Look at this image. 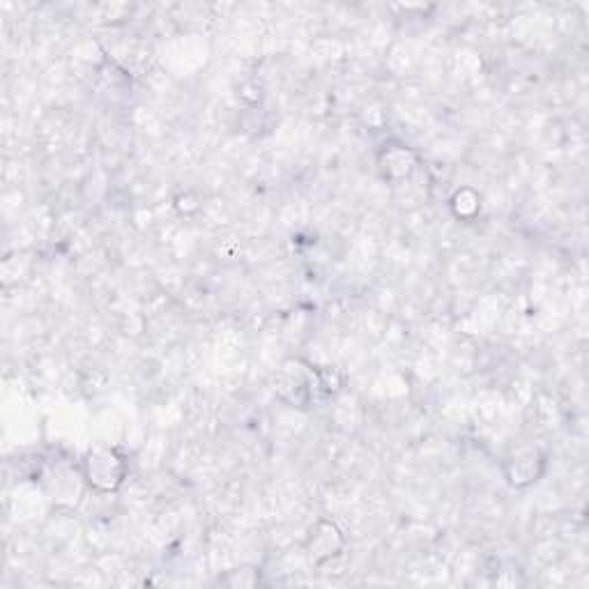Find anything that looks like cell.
<instances>
[{
    "label": "cell",
    "mask_w": 589,
    "mask_h": 589,
    "mask_svg": "<svg viewBox=\"0 0 589 589\" xmlns=\"http://www.w3.org/2000/svg\"><path fill=\"white\" fill-rule=\"evenodd\" d=\"M376 164L382 180L401 182L405 178H410L412 171H415L417 155L408 145H403L399 141H389L378 150Z\"/></svg>",
    "instance_id": "2"
},
{
    "label": "cell",
    "mask_w": 589,
    "mask_h": 589,
    "mask_svg": "<svg viewBox=\"0 0 589 589\" xmlns=\"http://www.w3.org/2000/svg\"><path fill=\"white\" fill-rule=\"evenodd\" d=\"M451 210H454L458 219H472L474 214H479V210H481L479 194L472 189L456 191L454 198H451Z\"/></svg>",
    "instance_id": "5"
},
{
    "label": "cell",
    "mask_w": 589,
    "mask_h": 589,
    "mask_svg": "<svg viewBox=\"0 0 589 589\" xmlns=\"http://www.w3.org/2000/svg\"><path fill=\"white\" fill-rule=\"evenodd\" d=\"M81 474L95 493H116L127 479V458L116 447L97 445L83 456Z\"/></svg>",
    "instance_id": "1"
},
{
    "label": "cell",
    "mask_w": 589,
    "mask_h": 589,
    "mask_svg": "<svg viewBox=\"0 0 589 589\" xmlns=\"http://www.w3.org/2000/svg\"><path fill=\"white\" fill-rule=\"evenodd\" d=\"M343 546H346V539H343L339 527L330 523V520H318L311 527L307 537V550L313 564H323L332 560V557H339Z\"/></svg>",
    "instance_id": "3"
},
{
    "label": "cell",
    "mask_w": 589,
    "mask_h": 589,
    "mask_svg": "<svg viewBox=\"0 0 589 589\" xmlns=\"http://www.w3.org/2000/svg\"><path fill=\"white\" fill-rule=\"evenodd\" d=\"M543 463L546 461H543V456L537 449H523L504 463V477H507L511 486L523 488L541 477Z\"/></svg>",
    "instance_id": "4"
}]
</instances>
